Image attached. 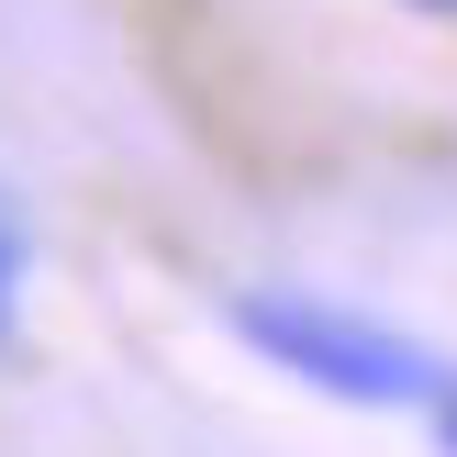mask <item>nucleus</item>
I'll use <instances>...</instances> for the list:
<instances>
[{
	"label": "nucleus",
	"mask_w": 457,
	"mask_h": 457,
	"mask_svg": "<svg viewBox=\"0 0 457 457\" xmlns=\"http://www.w3.org/2000/svg\"><path fill=\"white\" fill-rule=\"evenodd\" d=\"M424 12H457V0H424Z\"/></svg>",
	"instance_id": "nucleus-4"
},
{
	"label": "nucleus",
	"mask_w": 457,
	"mask_h": 457,
	"mask_svg": "<svg viewBox=\"0 0 457 457\" xmlns=\"http://www.w3.org/2000/svg\"><path fill=\"white\" fill-rule=\"evenodd\" d=\"M436 446L457 457V379H446V402H436Z\"/></svg>",
	"instance_id": "nucleus-3"
},
{
	"label": "nucleus",
	"mask_w": 457,
	"mask_h": 457,
	"mask_svg": "<svg viewBox=\"0 0 457 457\" xmlns=\"http://www.w3.org/2000/svg\"><path fill=\"white\" fill-rule=\"evenodd\" d=\"M22 257H34V245H22V201L0 190V346H12V324H22Z\"/></svg>",
	"instance_id": "nucleus-2"
},
{
	"label": "nucleus",
	"mask_w": 457,
	"mask_h": 457,
	"mask_svg": "<svg viewBox=\"0 0 457 457\" xmlns=\"http://www.w3.org/2000/svg\"><path fill=\"white\" fill-rule=\"evenodd\" d=\"M223 324L279 379H302V391H324V402H357V413H436L446 379H457L424 335L379 324V312H357V302H324V290H235Z\"/></svg>",
	"instance_id": "nucleus-1"
}]
</instances>
